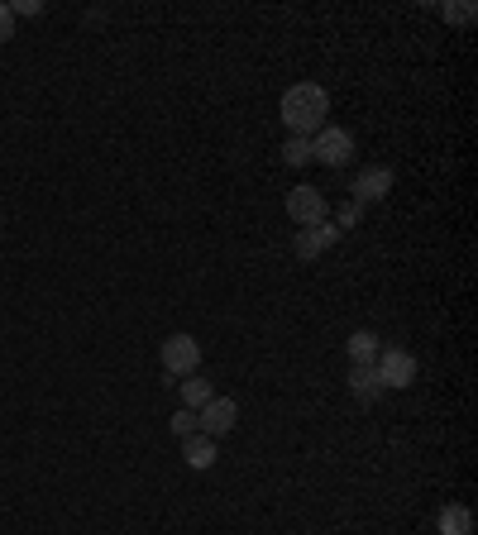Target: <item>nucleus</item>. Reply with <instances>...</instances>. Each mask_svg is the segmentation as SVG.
<instances>
[{
    "mask_svg": "<svg viewBox=\"0 0 478 535\" xmlns=\"http://www.w3.org/2000/svg\"><path fill=\"white\" fill-rule=\"evenodd\" d=\"M345 354H349V364H373L378 359V335L373 330H354L345 340Z\"/></svg>",
    "mask_w": 478,
    "mask_h": 535,
    "instance_id": "12",
    "label": "nucleus"
},
{
    "mask_svg": "<svg viewBox=\"0 0 478 535\" xmlns=\"http://www.w3.org/2000/svg\"><path fill=\"white\" fill-rule=\"evenodd\" d=\"M440 15H445L450 24H474V5H445Z\"/></svg>",
    "mask_w": 478,
    "mask_h": 535,
    "instance_id": "18",
    "label": "nucleus"
},
{
    "mask_svg": "<svg viewBox=\"0 0 478 535\" xmlns=\"http://www.w3.org/2000/svg\"><path fill=\"white\" fill-rule=\"evenodd\" d=\"M359 220H364V206H359V201H345V206H340V220H335V225H340V235H345L349 225H359Z\"/></svg>",
    "mask_w": 478,
    "mask_h": 535,
    "instance_id": "16",
    "label": "nucleus"
},
{
    "mask_svg": "<svg viewBox=\"0 0 478 535\" xmlns=\"http://www.w3.org/2000/svg\"><path fill=\"white\" fill-rule=\"evenodd\" d=\"M283 163H287V168H306V163H311V139H297V134H287Z\"/></svg>",
    "mask_w": 478,
    "mask_h": 535,
    "instance_id": "14",
    "label": "nucleus"
},
{
    "mask_svg": "<svg viewBox=\"0 0 478 535\" xmlns=\"http://www.w3.org/2000/svg\"><path fill=\"white\" fill-rule=\"evenodd\" d=\"M168 430H173L177 440H187V435H196V411L177 407V411H173V421H168Z\"/></svg>",
    "mask_w": 478,
    "mask_h": 535,
    "instance_id": "15",
    "label": "nucleus"
},
{
    "mask_svg": "<svg viewBox=\"0 0 478 535\" xmlns=\"http://www.w3.org/2000/svg\"><path fill=\"white\" fill-rule=\"evenodd\" d=\"M235 426H239V402L235 397H211L206 407L196 411V435H206V440H225Z\"/></svg>",
    "mask_w": 478,
    "mask_h": 535,
    "instance_id": "5",
    "label": "nucleus"
},
{
    "mask_svg": "<svg viewBox=\"0 0 478 535\" xmlns=\"http://www.w3.org/2000/svg\"><path fill=\"white\" fill-rule=\"evenodd\" d=\"M177 387H182V407H187V411H201L211 397H216V387L206 383V378H196V373H192V378H182Z\"/></svg>",
    "mask_w": 478,
    "mask_h": 535,
    "instance_id": "13",
    "label": "nucleus"
},
{
    "mask_svg": "<svg viewBox=\"0 0 478 535\" xmlns=\"http://www.w3.org/2000/svg\"><path fill=\"white\" fill-rule=\"evenodd\" d=\"M440 535H474V512L464 502H450L440 512Z\"/></svg>",
    "mask_w": 478,
    "mask_h": 535,
    "instance_id": "11",
    "label": "nucleus"
},
{
    "mask_svg": "<svg viewBox=\"0 0 478 535\" xmlns=\"http://www.w3.org/2000/svg\"><path fill=\"white\" fill-rule=\"evenodd\" d=\"M354 201L359 206H369V201H383V196L392 192V168H364L359 177H354Z\"/></svg>",
    "mask_w": 478,
    "mask_h": 535,
    "instance_id": "8",
    "label": "nucleus"
},
{
    "mask_svg": "<svg viewBox=\"0 0 478 535\" xmlns=\"http://www.w3.org/2000/svg\"><path fill=\"white\" fill-rule=\"evenodd\" d=\"M158 354H163V373H168L173 383L177 378H192L196 368H201V344H196L192 335H168Z\"/></svg>",
    "mask_w": 478,
    "mask_h": 535,
    "instance_id": "6",
    "label": "nucleus"
},
{
    "mask_svg": "<svg viewBox=\"0 0 478 535\" xmlns=\"http://www.w3.org/2000/svg\"><path fill=\"white\" fill-rule=\"evenodd\" d=\"M311 163H326V168H349L354 163V134L340 125H326L321 134H311Z\"/></svg>",
    "mask_w": 478,
    "mask_h": 535,
    "instance_id": "2",
    "label": "nucleus"
},
{
    "mask_svg": "<svg viewBox=\"0 0 478 535\" xmlns=\"http://www.w3.org/2000/svg\"><path fill=\"white\" fill-rule=\"evenodd\" d=\"M15 39V15H10V5H0V43Z\"/></svg>",
    "mask_w": 478,
    "mask_h": 535,
    "instance_id": "19",
    "label": "nucleus"
},
{
    "mask_svg": "<svg viewBox=\"0 0 478 535\" xmlns=\"http://www.w3.org/2000/svg\"><path fill=\"white\" fill-rule=\"evenodd\" d=\"M349 397L364 402V407H373V402L383 397V383H378L373 364H349Z\"/></svg>",
    "mask_w": 478,
    "mask_h": 535,
    "instance_id": "9",
    "label": "nucleus"
},
{
    "mask_svg": "<svg viewBox=\"0 0 478 535\" xmlns=\"http://www.w3.org/2000/svg\"><path fill=\"white\" fill-rule=\"evenodd\" d=\"M283 115L287 134H297V139H311V134H321L330 125V91L321 82H297L283 91Z\"/></svg>",
    "mask_w": 478,
    "mask_h": 535,
    "instance_id": "1",
    "label": "nucleus"
},
{
    "mask_svg": "<svg viewBox=\"0 0 478 535\" xmlns=\"http://www.w3.org/2000/svg\"><path fill=\"white\" fill-rule=\"evenodd\" d=\"M373 373H378V383H383V392H402V387L416 383V359L412 349H378V359H373Z\"/></svg>",
    "mask_w": 478,
    "mask_h": 535,
    "instance_id": "3",
    "label": "nucleus"
},
{
    "mask_svg": "<svg viewBox=\"0 0 478 535\" xmlns=\"http://www.w3.org/2000/svg\"><path fill=\"white\" fill-rule=\"evenodd\" d=\"M283 206H287V220H292L297 230H311V225H321L330 215V201L321 187H292Z\"/></svg>",
    "mask_w": 478,
    "mask_h": 535,
    "instance_id": "4",
    "label": "nucleus"
},
{
    "mask_svg": "<svg viewBox=\"0 0 478 535\" xmlns=\"http://www.w3.org/2000/svg\"><path fill=\"white\" fill-rule=\"evenodd\" d=\"M182 459H187V469L206 473L211 464H216V440H206V435H187V440H182Z\"/></svg>",
    "mask_w": 478,
    "mask_h": 535,
    "instance_id": "10",
    "label": "nucleus"
},
{
    "mask_svg": "<svg viewBox=\"0 0 478 535\" xmlns=\"http://www.w3.org/2000/svg\"><path fill=\"white\" fill-rule=\"evenodd\" d=\"M340 239V225H330V220H321V225H311V230H297V239H292V249H297V258L302 263H316V258L326 254L330 244Z\"/></svg>",
    "mask_w": 478,
    "mask_h": 535,
    "instance_id": "7",
    "label": "nucleus"
},
{
    "mask_svg": "<svg viewBox=\"0 0 478 535\" xmlns=\"http://www.w3.org/2000/svg\"><path fill=\"white\" fill-rule=\"evenodd\" d=\"M10 15H15V20H34V15H44V0H15V5H10Z\"/></svg>",
    "mask_w": 478,
    "mask_h": 535,
    "instance_id": "17",
    "label": "nucleus"
}]
</instances>
